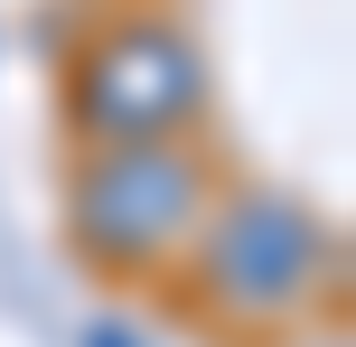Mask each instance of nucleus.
<instances>
[{
  "label": "nucleus",
  "instance_id": "1",
  "mask_svg": "<svg viewBox=\"0 0 356 347\" xmlns=\"http://www.w3.org/2000/svg\"><path fill=\"white\" fill-rule=\"evenodd\" d=\"M178 263H188V310L207 329L272 338V329H300L319 291L338 282V235L282 188H216Z\"/></svg>",
  "mask_w": 356,
  "mask_h": 347
},
{
  "label": "nucleus",
  "instance_id": "2",
  "mask_svg": "<svg viewBox=\"0 0 356 347\" xmlns=\"http://www.w3.org/2000/svg\"><path fill=\"white\" fill-rule=\"evenodd\" d=\"M207 197H216V169L188 131L178 141H85V160L66 169V235L94 273L150 282L197 235Z\"/></svg>",
  "mask_w": 356,
  "mask_h": 347
},
{
  "label": "nucleus",
  "instance_id": "3",
  "mask_svg": "<svg viewBox=\"0 0 356 347\" xmlns=\"http://www.w3.org/2000/svg\"><path fill=\"white\" fill-rule=\"evenodd\" d=\"M56 104L75 141H178L216 113V75L169 10H113L75 38Z\"/></svg>",
  "mask_w": 356,
  "mask_h": 347
},
{
  "label": "nucleus",
  "instance_id": "4",
  "mask_svg": "<svg viewBox=\"0 0 356 347\" xmlns=\"http://www.w3.org/2000/svg\"><path fill=\"white\" fill-rule=\"evenodd\" d=\"M85 347H150V338H141V329H122V319H94Z\"/></svg>",
  "mask_w": 356,
  "mask_h": 347
}]
</instances>
